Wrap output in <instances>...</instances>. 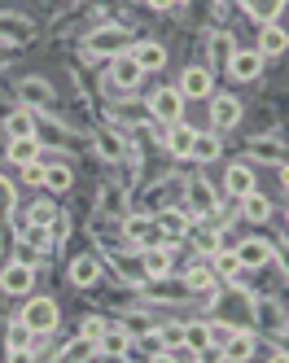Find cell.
Segmentation results:
<instances>
[{"label":"cell","mask_w":289,"mask_h":363,"mask_svg":"<svg viewBox=\"0 0 289 363\" xmlns=\"http://www.w3.org/2000/svg\"><path fill=\"white\" fill-rule=\"evenodd\" d=\"M22 320L31 324L36 333H53V328H58V302H53V298H31L22 306Z\"/></svg>","instance_id":"1"},{"label":"cell","mask_w":289,"mask_h":363,"mask_svg":"<svg viewBox=\"0 0 289 363\" xmlns=\"http://www.w3.org/2000/svg\"><path fill=\"white\" fill-rule=\"evenodd\" d=\"M88 48H92V53H105V57L131 53V31H123V27H105V31H97V35L88 40Z\"/></svg>","instance_id":"2"},{"label":"cell","mask_w":289,"mask_h":363,"mask_svg":"<svg viewBox=\"0 0 289 363\" xmlns=\"http://www.w3.org/2000/svg\"><path fill=\"white\" fill-rule=\"evenodd\" d=\"M149 110H153V118H163V123H180L184 118V96H180V88H158L149 96Z\"/></svg>","instance_id":"3"},{"label":"cell","mask_w":289,"mask_h":363,"mask_svg":"<svg viewBox=\"0 0 289 363\" xmlns=\"http://www.w3.org/2000/svg\"><path fill=\"white\" fill-rule=\"evenodd\" d=\"M184 211H189V219H210V215L219 211V201H215V193H210L206 179H193V184H189V201H184Z\"/></svg>","instance_id":"4"},{"label":"cell","mask_w":289,"mask_h":363,"mask_svg":"<svg viewBox=\"0 0 289 363\" xmlns=\"http://www.w3.org/2000/svg\"><path fill=\"white\" fill-rule=\"evenodd\" d=\"M210 88H215V79H210L206 66H189V70L180 74V96H184V101H206Z\"/></svg>","instance_id":"5"},{"label":"cell","mask_w":289,"mask_h":363,"mask_svg":"<svg viewBox=\"0 0 289 363\" xmlns=\"http://www.w3.org/2000/svg\"><path fill=\"white\" fill-rule=\"evenodd\" d=\"M31 280H36V272H31V263H9L5 272H0V289L5 294H13V298H22V294H31Z\"/></svg>","instance_id":"6"},{"label":"cell","mask_w":289,"mask_h":363,"mask_svg":"<svg viewBox=\"0 0 289 363\" xmlns=\"http://www.w3.org/2000/svg\"><path fill=\"white\" fill-rule=\"evenodd\" d=\"M193 140H197V127H189V123H167V132H163V145L175 153V158H189L193 153Z\"/></svg>","instance_id":"7"},{"label":"cell","mask_w":289,"mask_h":363,"mask_svg":"<svg viewBox=\"0 0 289 363\" xmlns=\"http://www.w3.org/2000/svg\"><path fill=\"white\" fill-rule=\"evenodd\" d=\"M110 79H114V88H123V92H131V88H141V79H145V70L131 62V53H119L114 62H110Z\"/></svg>","instance_id":"8"},{"label":"cell","mask_w":289,"mask_h":363,"mask_svg":"<svg viewBox=\"0 0 289 363\" xmlns=\"http://www.w3.org/2000/svg\"><path fill=\"white\" fill-rule=\"evenodd\" d=\"M141 272H145L149 280H167V276H171V250H167V245H145Z\"/></svg>","instance_id":"9"},{"label":"cell","mask_w":289,"mask_h":363,"mask_svg":"<svg viewBox=\"0 0 289 363\" xmlns=\"http://www.w3.org/2000/svg\"><path fill=\"white\" fill-rule=\"evenodd\" d=\"M131 62H136L145 74H153V70L167 66V48L153 44V40H141V44H131Z\"/></svg>","instance_id":"10"},{"label":"cell","mask_w":289,"mask_h":363,"mask_svg":"<svg viewBox=\"0 0 289 363\" xmlns=\"http://www.w3.org/2000/svg\"><path fill=\"white\" fill-rule=\"evenodd\" d=\"M236 258H241V267H246V272H254V267H268V263H272V241H258V237H250V241H241V245H236Z\"/></svg>","instance_id":"11"},{"label":"cell","mask_w":289,"mask_h":363,"mask_svg":"<svg viewBox=\"0 0 289 363\" xmlns=\"http://www.w3.org/2000/svg\"><path fill=\"white\" fill-rule=\"evenodd\" d=\"M5 337H9V342H5V350H0V354H9V359H26V346H31V337H36V328L26 324L22 315H18V320L9 324V333H5Z\"/></svg>","instance_id":"12"},{"label":"cell","mask_w":289,"mask_h":363,"mask_svg":"<svg viewBox=\"0 0 289 363\" xmlns=\"http://www.w3.org/2000/svg\"><path fill=\"white\" fill-rule=\"evenodd\" d=\"M210 123H215V127H236V123H241V101L219 92L215 106H210Z\"/></svg>","instance_id":"13"},{"label":"cell","mask_w":289,"mask_h":363,"mask_svg":"<svg viewBox=\"0 0 289 363\" xmlns=\"http://www.w3.org/2000/svg\"><path fill=\"white\" fill-rule=\"evenodd\" d=\"M289 48V31H280L276 22H263V31H258V53L263 57H280Z\"/></svg>","instance_id":"14"},{"label":"cell","mask_w":289,"mask_h":363,"mask_svg":"<svg viewBox=\"0 0 289 363\" xmlns=\"http://www.w3.org/2000/svg\"><path fill=\"white\" fill-rule=\"evenodd\" d=\"M101 280V263L92 254H79V258H70V284H79V289H88V284H97Z\"/></svg>","instance_id":"15"},{"label":"cell","mask_w":289,"mask_h":363,"mask_svg":"<svg viewBox=\"0 0 289 363\" xmlns=\"http://www.w3.org/2000/svg\"><path fill=\"white\" fill-rule=\"evenodd\" d=\"M224 184H228V193L241 201L246 193H254V171H250V162H232L228 167V175H224Z\"/></svg>","instance_id":"16"},{"label":"cell","mask_w":289,"mask_h":363,"mask_svg":"<svg viewBox=\"0 0 289 363\" xmlns=\"http://www.w3.org/2000/svg\"><path fill=\"white\" fill-rule=\"evenodd\" d=\"M97 350H101V354H110V359H127V354H131V337H127L123 328H110V324H105Z\"/></svg>","instance_id":"17"},{"label":"cell","mask_w":289,"mask_h":363,"mask_svg":"<svg viewBox=\"0 0 289 363\" xmlns=\"http://www.w3.org/2000/svg\"><path fill=\"white\" fill-rule=\"evenodd\" d=\"M40 140L36 136H22V140H9V162L13 167H31V162H40Z\"/></svg>","instance_id":"18"},{"label":"cell","mask_w":289,"mask_h":363,"mask_svg":"<svg viewBox=\"0 0 289 363\" xmlns=\"http://www.w3.org/2000/svg\"><path fill=\"white\" fill-rule=\"evenodd\" d=\"M246 153L250 158H258V162H285V140H268V136H258V140H250L246 145Z\"/></svg>","instance_id":"19"},{"label":"cell","mask_w":289,"mask_h":363,"mask_svg":"<svg viewBox=\"0 0 289 363\" xmlns=\"http://www.w3.org/2000/svg\"><path fill=\"white\" fill-rule=\"evenodd\" d=\"M215 354H219V359H232V363H236V359H250V354H254V333H232Z\"/></svg>","instance_id":"20"},{"label":"cell","mask_w":289,"mask_h":363,"mask_svg":"<svg viewBox=\"0 0 289 363\" xmlns=\"http://www.w3.org/2000/svg\"><path fill=\"white\" fill-rule=\"evenodd\" d=\"M241 215H246L250 223H268V219H272V201L254 189V193H246V197H241Z\"/></svg>","instance_id":"21"},{"label":"cell","mask_w":289,"mask_h":363,"mask_svg":"<svg viewBox=\"0 0 289 363\" xmlns=\"http://www.w3.org/2000/svg\"><path fill=\"white\" fill-rule=\"evenodd\" d=\"M210 272H215L219 280H232L236 272H241V258H236V250H215V254H210Z\"/></svg>","instance_id":"22"},{"label":"cell","mask_w":289,"mask_h":363,"mask_svg":"<svg viewBox=\"0 0 289 363\" xmlns=\"http://www.w3.org/2000/svg\"><path fill=\"white\" fill-rule=\"evenodd\" d=\"M258 66H263V53H258V48H254V53H232V57H228V70L236 74V79H254Z\"/></svg>","instance_id":"23"},{"label":"cell","mask_w":289,"mask_h":363,"mask_svg":"<svg viewBox=\"0 0 289 363\" xmlns=\"http://www.w3.org/2000/svg\"><path fill=\"white\" fill-rule=\"evenodd\" d=\"M241 9H246L254 22H276L280 9H285V0H241Z\"/></svg>","instance_id":"24"},{"label":"cell","mask_w":289,"mask_h":363,"mask_svg":"<svg viewBox=\"0 0 289 363\" xmlns=\"http://www.w3.org/2000/svg\"><path fill=\"white\" fill-rule=\"evenodd\" d=\"M184 346H189L197 359L206 350H215V346H210V324H189V328H184Z\"/></svg>","instance_id":"25"},{"label":"cell","mask_w":289,"mask_h":363,"mask_svg":"<svg viewBox=\"0 0 289 363\" xmlns=\"http://www.w3.org/2000/svg\"><path fill=\"white\" fill-rule=\"evenodd\" d=\"M5 136H9V140H22V136H36V118L26 114V110L9 114V118H5Z\"/></svg>","instance_id":"26"},{"label":"cell","mask_w":289,"mask_h":363,"mask_svg":"<svg viewBox=\"0 0 289 363\" xmlns=\"http://www.w3.org/2000/svg\"><path fill=\"white\" fill-rule=\"evenodd\" d=\"M158 223H163V237L167 241H175V237H184V232H189V211H163V215H158Z\"/></svg>","instance_id":"27"},{"label":"cell","mask_w":289,"mask_h":363,"mask_svg":"<svg viewBox=\"0 0 289 363\" xmlns=\"http://www.w3.org/2000/svg\"><path fill=\"white\" fill-rule=\"evenodd\" d=\"M58 354H62V359H97L101 350H97V342H92V337H84V333H79L75 342H66Z\"/></svg>","instance_id":"28"},{"label":"cell","mask_w":289,"mask_h":363,"mask_svg":"<svg viewBox=\"0 0 289 363\" xmlns=\"http://www.w3.org/2000/svg\"><path fill=\"white\" fill-rule=\"evenodd\" d=\"M219 153H224V145H219L215 136H206V132H197V140H193V153H189V158H197V162H215Z\"/></svg>","instance_id":"29"},{"label":"cell","mask_w":289,"mask_h":363,"mask_svg":"<svg viewBox=\"0 0 289 363\" xmlns=\"http://www.w3.org/2000/svg\"><path fill=\"white\" fill-rule=\"evenodd\" d=\"M70 179H75V175H70V167H62V162H58V167H44V189H53V193H70Z\"/></svg>","instance_id":"30"},{"label":"cell","mask_w":289,"mask_h":363,"mask_svg":"<svg viewBox=\"0 0 289 363\" xmlns=\"http://www.w3.org/2000/svg\"><path fill=\"white\" fill-rule=\"evenodd\" d=\"M18 237H22V245H31V250H53V237H48L44 223H26Z\"/></svg>","instance_id":"31"},{"label":"cell","mask_w":289,"mask_h":363,"mask_svg":"<svg viewBox=\"0 0 289 363\" xmlns=\"http://www.w3.org/2000/svg\"><path fill=\"white\" fill-rule=\"evenodd\" d=\"M26 215H31V223H53V219H58V206H53V201H31V206H26Z\"/></svg>","instance_id":"32"},{"label":"cell","mask_w":289,"mask_h":363,"mask_svg":"<svg viewBox=\"0 0 289 363\" xmlns=\"http://www.w3.org/2000/svg\"><path fill=\"white\" fill-rule=\"evenodd\" d=\"M163 333H145L141 337V346H131V354H149V359H158V354H163Z\"/></svg>","instance_id":"33"},{"label":"cell","mask_w":289,"mask_h":363,"mask_svg":"<svg viewBox=\"0 0 289 363\" xmlns=\"http://www.w3.org/2000/svg\"><path fill=\"white\" fill-rule=\"evenodd\" d=\"M97 149L105 153V158H123V149H127V145H123V136H119V132H101Z\"/></svg>","instance_id":"34"},{"label":"cell","mask_w":289,"mask_h":363,"mask_svg":"<svg viewBox=\"0 0 289 363\" xmlns=\"http://www.w3.org/2000/svg\"><path fill=\"white\" fill-rule=\"evenodd\" d=\"M22 101H53V88L40 84V79H26L22 84Z\"/></svg>","instance_id":"35"},{"label":"cell","mask_w":289,"mask_h":363,"mask_svg":"<svg viewBox=\"0 0 289 363\" xmlns=\"http://www.w3.org/2000/svg\"><path fill=\"white\" fill-rule=\"evenodd\" d=\"M210 53H215V57L228 66V57L236 53V48H232V40H228V35H210Z\"/></svg>","instance_id":"36"},{"label":"cell","mask_w":289,"mask_h":363,"mask_svg":"<svg viewBox=\"0 0 289 363\" xmlns=\"http://www.w3.org/2000/svg\"><path fill=\"white\" fill-rule=\"evenodd\" d=\"M123 232H127V241H141V237H145V232H149V219H145V215H141V219H136V215H131V219L123 223Z\"/></svg>","instance_id":"37"},{"label":"cell","mask_w":289,"mask_h":363,"mask_svg":"<svg viewBox=\"0 0 289 363\" xmlns=\"http://www.w3.org/2000/svg\"><path fill=\"white\" fill-rule=\"evenodd\" d=\"M258 315L268 328H280V315H276V302H258Z\"/></svg>","instance_id":"38"},{"label":"cell","mask_w":289,"mask_h":363,"mask_svg":"<svg viewBox=\"0 0 289 363\" xmlns=\"http://www.w3.org/2000/svg\"><path fill=\"white\" fill-rule=\"evenodd\" d=\"M232 333H236V328H228V324H210V346H215V350H219V346L228 342V337H232Z\"/></svg>","instance_id":"39"},{"label":"cell","mask_w":289,"mask_h":363,"mask_svg":"<svg viewBox=\"0 0 289 363\" xmlns=\"http://www.w3.org/2000/svg\"><path fill=\"white\" fill-rule=\"evenodd\" d=\"M101 333H105V320H101V315H88V320H84V337L101 342Z\"/></svg>","instance_id":"40"},{"label":"cell","mask_w":289,"mask_h":363,"mask_svg":"<svg viewBox=\"0 0 289 363\" xmlns=\"http://www.w3.org/2000/svg\"><path fill=\"white\" fill-rule=\"evenodd\" d=\"M22 179H26V184H44V162H31V167H22Z\"/></svg>","instance_id":"41"},{"label":"cell","mask_w":289,"mask_h":363,"mask_svg":"<svg viewBox=\"0 0 289 363\" xmlns=\"http://www.w3.org/2000/svg\"><path fill=\"white\" fill-rule=\"evenodd\" d=\"M276 359H289V328H276Z\"/></svg>","instance_id":"42"},{"label":"cell","mask_w":289,"mask_h":363,"mask_svg":"<svg viewBox=\"0 0 289 363\" xmlns=\"http://www.w3.org/2000/svg\"><path fill=\"white\" fill-rule=\"evenodd\" d=\"M5 211H13V189L0 179V215H5Z\"/></svg>","instance_id":"43"},{"label":"cell","mask_w":289,"mask_h":363,"mask_svg":"<svg viewBox=\"0 0 289 363\" xmlns=\"http://www.w3.org/2000/svg\"><path fill=\"white\" fill-rule=\"evenodd\" d=\"M163 342L167 346H184V328L175 324V328H163Z\"/></svg>","instance_id":"44"},{"label":"cell","mask_w":289,"mask_h":363,"mask_svg":"<svg viewBox=\"0 0 289 363\" xmlns=\"http://www.w3.org/2000/svg\"><path fill=\"white\" fill-rule=\"evenodd\" d=\"M145 5H149V9H171L175 0H145Z\"/></svg>","instance_id":"45"},{"label":"cell","mask_w":289,"mask_h":363,"mask_svg":"<svg viewBox=\"0 0 289 363\" xmlns=\"http://www.w3.org/2000/svg\"><path fill=\"white\" fill-rule=\"evenodd\" d=\"M280 184H285V189H289V162H285V171H280Z\"/></svg>","instance_id":"46"}]
</instances>
